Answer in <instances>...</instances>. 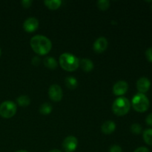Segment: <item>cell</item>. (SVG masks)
<instances>
[{"instance_id": "1", "label": "cell", "mask_w": 152, "mask_h": 152, "mask_svg": "<svg viewBox=\"0 0 152 152\" xmlns=\"http://www.w3.org/2000/svg\"><path fill=\"white\" fill-rule=\"evenodd\" d=\"M30 44L32 50L40 56H44L48 53L52 48L50 40L42 35H36L33 37Z\"/></svg>"}, {"instance_id": "2", "label": "cell", "mask_w": 152, "mask_h": 152, "mask_svg": "<svg viewBox=\"0 0 152 152\" xmlns=\"http://www.w3.org/2000/svg\"><path fill=\"white\" fill-rule=\"evenodd\" d=\"M59 62L62 69L72 72L80 66V59L70 53H64L60 55Z\"/></svg>"}, {"instance_id": "3", "label": "cell", "mask_w": 152, "mask_h": 152, "mask_svg": "<svg viewBox=\"0 0 152 152\" xmlns=\"http://www.w3.org/2000/svg\"><path fill=\"white\" fill-rule=\"evenodd\" d=\"M131 108V104L129 99L126 97L117 98L112 105V111L117 116H124L129 113Z\"/></svg>"}, {"instance_id": "4", "label": "cell", "mask_w": 152, "mask_h": 152, "mask_svg": "<svg viewBox=\"0 0 152 152\" xmlns=\"http://www.w3.org/2000/svg\"><path fill=\"white\" fill-rule=\"evenodd\" d=\"M150 102L148 97L143 94L138 93L132 99V106L136 111L143 113L149 108Z\"/></svg>"}, {"instance_id": "5", "label": "cell", "mask_w": 152, "mask_h": 152, "mask_svg": "<svg viewBox=\"0 0 152 152\" xmlns=\"http://www.w3.org/2000/svg\"><path fill=\"white\" fill-rule=\"evenodd\" d=\"M16 110L17 108L14 102L10 100L4 101L0 105V116L5 119L11 118L16 114Z\"/></svg>"}, {"instance_id": "6", "label": "cell", "mask_w": 152, "mask_h": 152, "mask_svg": "<svg viewBox=\"0 0 152 152\" xmlns=\"http://www.w3.org/2000/svg\"><path fill=\"white\" fill-rule=\"evenodd\" d=\"M48 95L50 99L53 102H59L63 97V92L62 88L58 85L54 84L50 86L48 91Z\"/></svg>"}, {"instance_id": "7", "label": "cell", "mask_w": 152, "mask_h": 152, "mask_svg": "<svg viewBox=\"0 0 152 152\" xmlns=\"http://www.w3.org/2000/svg\"><path fill=\"white\" fill-rule=\"evenodd\" d=\"M78 140L74 136H68L62 142V148L65 152H74L77 149Z\"/></svg>"}, {"instance_id": "8", "label": "cell", "mask_w": 152, "mask_h": 152, "mask_svg": "<svg viewBox=\"0 0 152 152\" xmlns=\"http://www.w3.org/2000/svg\"><path fill=\"white\" fill-rule=\"evenodd\" d=\"M129 84L127 82L120 80L117 82L113 87V93L116 96H122L128 91Z\"/></svg>"}, {"instance_id": "9", "label": "cell", "mask_w": 152, "mask_h": 152, "mask_svg": "<svg viewBox=\"0 0 152 152\" xmlns=\"http://www.w3.org/2000/svg\"><path fill=\"white\" fill-rule=\"evenodd\" d=\"M39 28V21L34 17H30L24 22L23 28L26 32L33 33Z\"/></svg>"}, {"instance_id": "10", "label": "cell", "mask_w": 152, "mask_h": 152, "mask_svg": "<svg viewBox=\"0 0 152 152\" xmlns=\"http://www.w3.org/2000/svg\"><path fill=\"white\" fill-rule=\"evenodd\" d=\"M150 86H151V83L147 77H140L137 81V88L140 94H144L145 93H146L149 90Z\"/></svg>"}, {"instance_id": "11", "label": "cell", "mask_w": 152, "mask_h": 152, "mask_svg": "<svg viewBox=\"0 0 152 152\" xmlns=\"http://www.w3.org/2000/svg\"><path fill=\"white\" fill-rule=\"evenodd\" d=\"M108 47V40L105 37H99L94 42L93 45L94 50L97 53L105 51Z\"/></svg>"}, {"instance_id": "12", "label": "cell", "mask_w": 152, "mask_h": 152, "mask_svg": "<svg viewBox=\"0 0 152 152\" xmlns=\"http://www.w3.org/2000/svg\"><path fill=\"white\" fill-rule=\"evenodd\" d=\"M115 129L116 124L113 121H111V120H108V121L105 122L102 125V127H101L102 132L105 134H111L115 131Z\"/></svg>"}, {"instance_id": "13", "label": "cell", "mask_w": 152, "mask_h": 152, "mask_svg": "<svg viewBox=\"0 0 152 152\" xmlns=\"http://www.w3.org/2000/svg\"><path fill=\"white\" fill-rule=\"evenodd\" d=\"M80 66L85 72H90L94 69L93 62L87 58H83L80 60Z\"/></svg>"}, {"instance_id": "14", "label": "cell", "mask_w": 152, "mask_h": 152, "mask_svg": "<svg viewBox=\"0 0 152 152\" xmlns=\"http://www.w3.org/2000/svg\"><path fill=\"white\" fill-rule=\"evenodd\" d=\"M43 63L46 68H49L50 70H54L57 68L58 63L57 61L55 59V58L51 56H48L43 59Z\"/></svg>"}, {"instance_id": "15", "label": "cell", "mask_w": 152, "mask_h": 152, "mask_svg": "<svg viewBox=\"0 0 152 152\" xmlns=\"http://www.w3.org/2000/svg\"><path fill=\"white\" fill-rule=\"evenodd\" d=\"M65 84L66 87L70 90H74L78 86V82L74 77H68L65 80Z\"/></svg>"}, {"instance_id": "16", "label": "cell", "mask_w": 152, "mask_h": 152, "mask_svg": "<svg viewBox=\"0 0 152 152\" xmlns=\"http://www.w3.org/2000/svg\"><path fill=\"white\" fill-rule=\"evenodd\" d=\"M44 4L50 10H56L61 6L62 1L60 0H45Z\"/></svg>"}, {"instance_id": "17", "label": "cell", "mask_w": 152, "mask_h": 152, "mask_svg": "<svg viewBox=\"0 0 152 152\" xmlns=\"http://www.w3.org/2000/svg\"><path fill=\"white\" fill-rule=\"evenodd\" d=\"M53 110V108H52V105H50V103H48V102H45V103H43L42 105L40 106L39 108V113L42 115H48L49 114H50V112Z\"/></svg>"}, {"instance_id": "18", "label": "cell", "mask_w": 152, "mask_h": 152, "mask_svg": "<svg viewBox=\"0 0 152 152\" xmlns=\"http://www.w3.org/2000/svg\"><path fill=\"white\" fill-rule=\"evenodd\" d=\"M16 102H17L18 105H20V106L26 107L30 105V103H31V99L26 95H22V96H19L16 99Z\"/></svg>"}, {"instance_id": "19", "label": "cell", "mask_w": 152, "mask_h": 152, "mask_svg": "<svg viewBox=\"0 0 152 152\" xmlns=\"http://www.w3.org/2000/svg\"><path fill=\"white\" fill-rule=\"evenodd\" d=\"M142 136L145 143L152 146V129H148L144 131Z\"/></svg>"}, {"instance_id": "20", "label": "cell", "mask_w": 152, "mask_h": 152, "mask_svg": "<svg viewBox=\"0 0 152 152\" xmlns=\"http://www.w3.org/2000/svg\"><path fill=\"white\" fill-rule=\"evenodd\" d=\"M97 7L101 10H108L110 7V1L108 0H99L97 1Z\"/></svg>"}, {"instance_id": "21", "label": "cell", "mask_w": 152, "mask_h": 152, "mask_svg": "<svg viewBox=\"0 0 152 152\" xmlns=\"http://www.w3.org/2000/svg\"><path fill=\"white\" fill-rule=\"evenodd\" d=\"M142 126L138 123H134L131 126V132L134 134H140L142 132Z\"/></svg>"}, {"instance_id": "22", "label": "cell", "mask_w": 152, "mask_h": 152, "mask_svg": "<svg viewBox=\"0 0 152 152\" xmlns=\"http://www.w3.org/2000/svg\"><path fill=\"white\" fill-rule=\"evenodd\" d=\"M145 57L148 62H152V48H149L145 51Z\"/></svg>"}, {"instance_id": "23", "label": "cell", "mask_w": 152, "mask_h": 152, "mask_svg": "<svg viewBox=\"0 0 152 152\" xmlns=\"http://www.w3.org/2000/svg\"><path fill=\"white\" fill-rule=\"evenodd\" d=\"M32 3L33 1L31 0H22V1H21V4L25 8H29Z\"/></svg>"}, {"instance_id": "24", "label": "cell", "mask_w": 152, "mask_h": 152, "mask_svg": "<svg viewBox=\"0 0 152 152\" xmlns=\"http://www.w3.org/2000/svg\"><path fill=\"white\" fill-rule=\"evenodd\" d=\"M109 152H123V150L120 145H114L110 148Z\"/></svg>"}, {"instance_id": "25", "label": "cell", "mask_w": 152, "mask_h": 152, "mask_svg": "<svg viewBox=\"0 0 152 152\" xmlns=\"http://www.w3.org/2000/svg\"><path fill=\"white\" fill-rule=\"evenodd\" d=\"M145 123L148 126H152V113L147 116L146 119H145Z\"/></svg>"}, {"instance_id": "26", "label": "cell", "mask_w": 152, "mask_h": 152, "mask_svg": "<svg viewBox=\"0 0 152 152\" xmlns=\"http://www.w3.org/2000/svg\"><path fill=\"white\" fill-rule=\"evenodd\" d=\"M40 62V59L38 56H34V58L32 59V64L35 66H37V65L39 64Z\"/></svg>"}, {"instance_id": "27", "label": "cell", "mask_w": 152, "mask_h": 152, "mask_svg": "<svg viewBox=\"0 0 152 152\" xmlns=\"http://www.w3.org/2000/svg\"><path fill=\"white\" fill-rule=\"evenodd\" d=\"M134 152H150V151L146 147H140V148H137Z\"/></svg>"}, {"instance_id": "28", "label": "cell", "mask_w": 152, "mask_h": 152, "mask_svg": "<svg viewBox=\"0 0 152 152\" xmlns=\"http://www.w3.org/2000/svg\"><path fill=\"white\" fill-rule=\"evenodd\" d=\"M48 152H62V151H61L60 150H58V149H53V150H50V151Z\"/></svg>"}, {"instance_id": "29", "label": "cell", "mask_w": 152, "mask_h": 152, "mask_svg": "<svg viewBox=\"0 0 152 152\" xmlns=\"http://www.w3.org/2000/svg\"><path fill=\"white\" fill-rule=\"evenodd\" d=\"M16 152H28L27 151H25V150H19V151H17Z\"/></svg>"}, {"instance_id": "30", "label": "cell", "mask_w": 152, "mask_h": 152, "mask_svg": "<svg viewBox=\"0 0 152 152\" xmlns=\"http://www.w3.org/2000/svg\"><path fill=\"white\" fill-rule=\"evenodd\" d=\"M1 49H0V56H1Z\"/></svg>"}, {"instance_id": "31", "label": "cell", "mask_w": 152, "mask_h": 152, "mask_svg": "<svg viewBox=\"0 0 152 152\" xmlns=\"http://www.w3.org/2000/svg\"><path fill=\"white\" fill-rule=\"evenodd\" d=\"M151 10H152V4H151Z\"/></svg>"}]
</instances>
